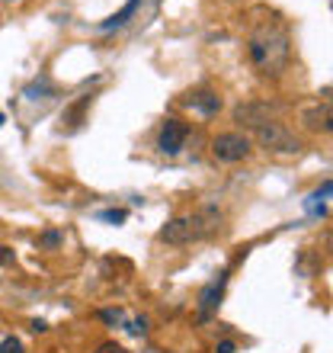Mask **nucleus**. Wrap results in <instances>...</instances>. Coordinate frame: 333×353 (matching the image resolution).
Returning a JSON list of instances; mask_svg holds the SVG:
<instances>
[{"label": "nucleus", "instance_id": "412c9836", "mask_svg": "<svg viewBox=\"0 0 333 353\" xmlns=\"http://www.w3.org/2000/svg\"><path fill=\"white\" fill-rule=\"evenodd\" d=\"M330 106H333V97H330Z\"/></svg>", "mask_w": 333, "mask_h": 353}, {"label": "nucleus", "instance_id": "7ed1b4c3", "mask_svg": "<svg viewBox=\"0 0 333 353\" xmlns=\"http://www.w3.org/2000/svg\"><path fill=\"white\" fill-rule=\"evenodd\" d=\"M253 154V141L244 132H222L212 139V158L218 164H241Z\"/></svg>", "mask_w": 333, "mask_h": 353}, {"label": "nucleus", "instance_id": "2eb2a0df", "mask_svg": "<svg viewBox=\"0 0 333 353\" xmlns=\"http://www.w3.org/2000/svg\"><path fill=\"white\" fill-rule=\"evenodd\" d=\"M100 219H106V222H125V209H109V212H100Z\"/></svg>", "mask_w": 333, "mask_h": 353}, {"label": "nucleus", "instance_id": "ddd939ff", "mask_svg": "<svg viewBox=\"0 0 333 353\" xmlns=\"http://www.w3.org/2000/svg\"><path fill=\"white\" fill-rule=\"evenodd\" d=\"M129 334L144 337V334H148V321H144V318H135V321H129Z\"/></svg>", "mask_w": 333, "mask_h": 353}, {"label": "nucleus", "instance_id": "f03ea898", "mask_svg": "<svg viewBox=\"0 0 333 353\" xmlns=\"http://www.w3.org/2000/svg\"><path fill=\"white\" fill-rule=\"evenodd\" d=\"M257 135V145L263 151H272V154H298L301 151V141H298L295 132H288L282 122H263L259 129H253Z\"/></svg>", "mask_w": 333, "mask_h": 353}, {"label": "nucleus", "instance_id": "1a4fd4ad", "mask_svg": "<svg viewBox=\"0 0 333 353\" xmlns=\"http://www.w3.org/2000/svg\"><path fill=\"white\" fill-rule=\"evenodd\" d=\"M224 276L228 273H222L218 279H212L208 286L199 292V318H208L215 312V308L222 305V296H224Z\"/></svg>", "mask_w": 333, "mask_h": 353}, {"label": "nucleus", "instance_id": "9d476101", "mask_svg": "<svg viewBox=\"0 0 333 353\" xmlns=\"http://www.w3.org/2000/svg\"><path fill=\"white\" fill-rule=\"evenodd\" d=\"M189 106H195L199 112H205V116H215V112L222 110V97L218 93H208V90H202V93H195L193 100H186Z\"/></svg>", "mask_w": 333, "mask_h": 353}, {"label": "nucleus", "instance_id": "f257e3e1", "mask_svg": "<svg viewBox=\"0 0 333 353\" xmlns=\"http://www.w3.org/2000/svg\"><path fill=\"white\" fill-rule=\"evenodd\" d=\"M247 52H250V61H253V68H257L259 74H269V77L282 74V68H286L288 58H292L286 26H282L279 19L259 23L247 42Z\"/></svg>", "mask_w": 333, "mask_h": 353}, {"label": "nucleus", "instance_id": "9b49d317", "mask_svg": "<svg viewBox=\"0 0 333 353\" xmlns=\"http://www.w3.org/2000/svg\"><path fill=\"white\" fill-rule=\"evenodd\" d=\"M61 241H65V234H61V232H45L42 238H39V248H45V251H55Z\"/></svg>", "mask_w": 333, "mask_h": 353}, {"label": "nucleus", "instance_id": "423d86ee", "mask_svg": "<svg viewBox=\"0 0 333 353\" xmlns=\"http://www.w3.org/2000/svg\"><path fill=\"white\" fill-rule=\"evenodd\" d=\"M301 125L308 132H317V135H333V106L330 103H314L301 110Z\"/></svg>", "mask_w": 333, "mask_h": 353}, {"label": "nucleus", "instance_id": "0eeeda50", "mask_svg": "<svg viewBox=\"0 0 333 353\" xmlns=\"http://www.w3.org/2000/svg\"><path fill=\"white\" fill-rule=\"evenodd\" d=\"M272 106L269 103H259V100H253V103H241L237 110H234V122H241V125H247V129H259L263 122H272Z\"/></svg>", "mask_w": 333, "mask_h": 353}, {"label": "nucleus", "instance_id": "20e7f679", "mask_svg": "<svg viewBox=\"0 0 333 353\" xmlns=\"http://www.w3.org/2000/svg\"><path fill=\"white\" fill-rule=\"evenodd\" d=\"M186 139H189V125L183 119H166L158 135V151L166 154V158H173V154H180L186 148Z\"/></svg>", "mask_w": 333, "mask_h": 353}, {"label": "nucleus", "instance_id": "f3484780", "mask_svg": "<svg viewBox=\"0 0 333 353\" xmlns=\"http://www.w3.org/2000/svg\"><path fill=\"white\" fill-rule=\"evenodd\" d=\"M103 321H122V312H119V308H116V312H112V308H109V312H103Z\"/></svg>", "mask_w": 333, "mask_h": 353}, {"label": "nucleus", "instance_id": "6e6552de", "mask_svg": "<svg viewBox=\"0 0 333 353\" xmlns=\"http://www.w3.org/2000/svg\"><path fill=\"white\" fill-rule=\"evenodd\" d=\"M160 241H164V244H173V248L193 244L195 234H193V222H189V215H176V219H170V222L160 228Z\"/></svg>", "mask_w": 333, "mask_h": 353}, {"label": "nucleus", "instance_id": "f8f14e48", "mask_svg": "<svg viewBox=\"0 0 333 353\" xmlns=\"http://www.w3.org/2000/svg\"><path fill=\"white\" fill-rule=\"evenodd\" d=\"M0 353H23V341H17V337H3V341H0Z\"/></svg>", "mask_w": 333, "mask_h": 353}, {"label": "nucleus", "instance_id": "4468645a", "mask_svg": "<svg viewBox=\"0 0 333 353\" xmlns=\"http://www.w3.org/2000/svg\"><path fill=\"white\" fill-rule=\"evenodd\" d=\"M93 353H129V350H125L122 344H116V341H106V344H100Z\"/></svg>", "mask_w": 333, "mask_h": 353}, {"label": "nucleus", "instance_id": "39448f33", "mask_svg": "<svg viewBox=\"0 0 333 353\" xmlns=\"http://www.w3.org/2000/svg\"><path fill=\"white\" fill-rule=\"evenodd\" d=\"M189 222H193V234H195V241H202V238H212V234L222 232V225H224V212L218 209V205H202L199 212L189 215Z\"/></svg>", "mask_w": 333, "mask_h": 353}, {"label": "nucleus", "instance_id": "dca6fc26", "mask_svg": "<svg viewBox=\"0 0 333 353\" xmlns=\"http://www.w3.org/2000/svg\"><path fill=\"white\" fill-rule=\"evenodd\" d=\"M237 347H234V341H222V344L215 347V353H234Z\"/></svg>", "mask_w": 333, "mask_h": 353}, {"label": "nucleus", "instance_id": "aec40b11", "mask_svg": "<svg viewBox=\"0 0 333 353\" xmlns=\"http://www.w3.org/2000/svg\"><path fill=\"white\" fill-rule=\"evenodd\" d=\"M3 3H17V0H3Z\"/></svg>", "mask_w": 333, "mask_h": 353}, {"label": "nucleus", "instance_id": "6ab92c4d", "mask_svg": "<svg viewBox=\"0 0 333 353\" xmlns=\"http://www.w3.org/2000/svg\"><path fill=\"white\" fill-rule=\"evenodd\" d=\"M0 125H3V112H0Z\"/></svg>", "mask_w": 333, "mask_h": 353}, {"label": "nucleus", "instance_id": "a211bd4d", "mask_svg": "<svg viewBox=\"0 0 333 353\" xmlns=\"http://www.w3.org/2000/svg\"><path fill=\"white\" fill-rule=\"evenodd\" d=\"M0 263H13V251L10 248H0Z\"/></svg>", "mask_w": 333, "mask_h": 353}]
</instances>
